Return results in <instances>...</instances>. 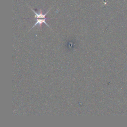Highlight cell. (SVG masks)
<instances>
[{
    "label": "cell",
    "mask_w": 127,
    "mask_h": 127,
    "mask_svg": "<svg viewBox=\"0 0 127 127\" xmlns=\"http://www.w3.org/2000/svg\"><path fill=\"white\" fill-rule=\"evenodd\" d=\"M47 19V18H37V19H37L36 22L35 24L32 27V28H30V29L29 30H31L33 28H34V27H35L36 25H38V24L39 25L40 28H41V27H42V23H44L45 24H46L50 28V26H49V25L46 23V20Z\"/></svg>",
    "instance_id": "6da1fadb"
}]
</instances>
